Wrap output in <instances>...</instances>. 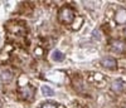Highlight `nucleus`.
I'll list each match as a JSON object with an SVG mask.
<instances>
[{
	"label": "nucleus",
	"mask_w": 126,
	"mask_h": 108,
	"mask_svg": "<svg viewBox=\"0 0 126 108\" xmlns=\"http://www.w3.org/2000/svg\"><path fill=\"white\" fill-rule=\"evenodd\" d=\"M20 95L24 99H30L34 95V88L32 85H25V87L20 88Z\"/></svg>",
	"instance_id": "f257e3e1"
},
{
	"label": "nucleus",
	"mask_w": 126,
	"mask_h": 108,
	"mask_svg": "<svg viewBox=\"0 0 126 108\" xmlns=\"http://www.w3.org/2000/svg\"><path fill=\"white\" fill-rule=\"evenodd\" d=\"M111 48L116 53H125L126 52V43L122 40H115V41H112Z\"/></svg>",
	"instance_id": "f03ea898"
},
{
	"label": "nucleus",
	"mask_w": 126,
	"mask_h": 108,
	"mask_svg": "<svg viewBox=\"0 0 126 108\" xmlns=\"http://www.w3.org/2000/svg\"><path fill=\"white\" fill-rule=\"evenodd\" d=\"M61 14H67V16L66 15H61V19L63 20V21H66V23H69V21L73 19V12H72V9H69V8H64V9H62V12H61Z\"/></svg>",
	"instance_id": "7ed1b4c3"
},
{
	"label": "nucleus",
	"mask_w": 126,
	"mask_h": 108,
	"mask_svg": "<svg viewBox=\"0 0 126 108\" xmlns=\"http://www.w3.org/2000/svg\"><path fill=\"white\" fill-rule=\"evenodd\" d=\"M101 64L103 67H106V68H115L116 67V60H115L113 58H111V57H107V58H103L102 60H101Z\"/></svg>",
	"instance_id": "20e7f679"
},
{
	"label": "nucleus",
	"mask_w": 126,
	"mask_h": 108,
	"mask_svg": "<svg viewBox=\"0 0 126 108\" xmlns=\"http://www.w3.org/2000/svg\"><path fill=\"white\" fill-rule=\"evenodd\" d=\"M124 87H125V84L121 79H117V81H115L112 83V91L113 92H116V93H120L124 91Z\"/></svg>",
	"instance_id": "39448f33"
},
{
	"label": "nucleus",
	"mask_w": 126,
	"mask_h": 108,
	"mask_svg": "<svg viewBox=\"0 0 126 108\" xmlns=\"http://www.w3.org/2000/svg\"><path fill=\"white\" fill-rule=\"evenodd\" d=\"M52 58H53L54 62H62L63 59H64V54H63L62 52H59V50H54L53 54H52Z\"/></svg>",
	"instance_id": "423d86ee"
},
{
	"label": "nucleus",
	"mask_w": 126,
	"mask_h": 108,
	"mask_svg": "<svg viewBox=\"0 0 126 108\" xmlns=\"http://www.w3.org/2000/svg\"><path fill=\"white\" fill-rule=\"evenodd\" d=\"M42 92H43L44 95H48V97H50V95H53V94H54L53 89H50L48 85H43V87H42Z\"/></svg>",
	"instance_id": "0eeeda50"
},
{
	"label": "nucleus",
	"mask_w": 126,
	"mask_h": 108,
	"mask_svg": "<svg viewBox=\"0 0 126 108\" xmlns=\"http://www.w3.org/2000/svg\"><path fill=\"white\" fill-rule=\"evenodd\" d=\"M42 108H57L56 103H52V102H46L42 104Z\"/></svg>",
	"instance_id": "6e6552de"
},
{
	"label": "nucleus",
	"mask_w": 126,
	"mask_h": 108,
	"mask_svg": "<svg viewBox=\"0 0 126 108\" xmlns=\"http://www.w3.org/2000/svg\"><path fill=\"white\" fill-rule=\"evenodd\" d=\"M5 75H6V81H10V79H12V73H10V72H5V73H3V79L5 78Z\"/></svg>",
	"instance_id": "1a4fd4ad"
},
{
	"label": "nucleus",
	"mask_w": 126,
	"mask_h": 108,
	"mask_svg": "<svg viewBox=\"0 0 126 108\" xmlns=\"http://www.w3.org/2000/svg\"><path fill=\"white\" fill-rule=\"evenodd\" d=\"M125 34H126V29H125Z\"/></svg>",
	"instance_id": "9d476101"
}]
</instances>
